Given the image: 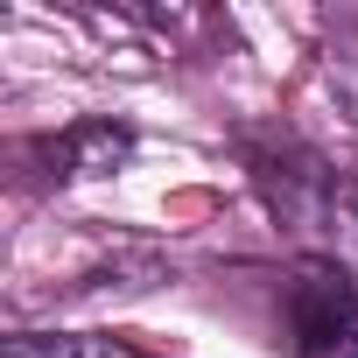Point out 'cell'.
Here are the masks:
<instances>
[{
	"mask_svg": "<svg viewBox=\"0 0 358 358\" xmlns=\"http://www.w3.org/2000/svg\"><path fill=\"white\" fill-rule=\"evenodd\" d=\"M253 190L267 197L274 225L309 253V260H344L358 267V176L330 169L316 148H253Z\"/></svg>",
	"mask_w": 358,
	"mask_h": 358,
	"instance_id": "cell-1",
	"label": "cell"
},
{
	"mask_svg": "<svg viewBox=\"0 0 358 358\" xmlns=\"http://www.w3.org/2000/svg\"><path fill=\"white\" fill-rule=\"evenodd\" d=\"M281 323L302 358H358V267L302 253L281 281Z\"/></svg>",
	"mask_w": 358,
	"mask_h": 358,
	"instance_id": "cell-2",
	"label": "cell"
},
{
	"mask_svg": "<svg viewBox=\"0 0 358 358\" xmlns=\"http://www.w3.org/2000/svg\"><path fill=\"white\" fill-rule=\"evenodd\" d=\"M134 155V134L99 120V127H71L64 141H50V162H64V176H113Z\"/></svg>",
	"mask_w": 358,
	"mask_h": 358,
	"instance_id": "cell-3",
	"label": "cell"
},
{
	"mask_svg": "<svg viewBox=\"0 0 358 358\" xmlns=\"http://www.w3.org/2000/svg\"><path fill=\"white\" fill-rule=\"evenodd\" d=\"M0 358H141V351L99 330H15L0 337Z\"/></svg>",
	"mask_w": 358,
	"mask_h": 358,
	"instance_id": "cell-4",
	"label": "cell"
}]
</instances>
